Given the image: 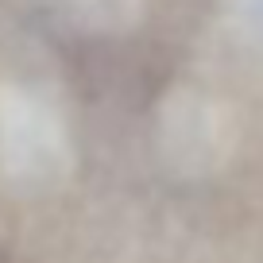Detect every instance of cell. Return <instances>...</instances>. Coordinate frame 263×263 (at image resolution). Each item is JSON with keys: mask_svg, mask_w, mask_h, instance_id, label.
Returning a JSON list of instances; mask_svg holds the SVG:
<instances>
[{"mask_svg": "<svg viewBox=\"0 0 263 263\" xmlns=\"http://www.w3.org/2000/svg\"><path fill=\"white\" fill-rule=\"evenodd\" d=\"M159 143L182 174H205L221 166L232 147V120L213 97L194 89H178L166 97L159 116Z\"/></svg>", "mask_w": 263, "mask_h": 263, "instance_id": "cell-2", "label": "cell"}, {"mask_svg": "<svg viewBox=\"0 0 263 263\" xmlns=\"http://www.w3.org/2000/svg\"><path fill=\"white\" fill-rule=\"evenodd\" d=\"M74 147L47 93L20 82L0 85V171L24 190H47L70 174Z\"/></svg>", "mask_w": 263, "mask_h": 263, "instance_id": "cell-1", "label": "cell"}, {"mask_svg": "<svg viewBox=\"0 0 263 263\" xmlns=\"http://www.w3.org/2000/svg\"><path fill=\"white\" fill-rule=\"evenodd\" d=\"M221 4H224V20H229L232 31L244 43L263 47V0H221Z\"/></svg>", "mask_w": 263, "mask_h": 263, "instance_id": "cell-4", "label": "cell"}, {"mask_svg": "<svg viewBox=\"0 0 263 263\" xmlns=\"http://www.w3.org/2000/svg\"><path fill=\"white\" fill-rule=\"evenodd\" d=\"M70 12L89 31H124L140 20L143 0H70Z\"/></svg>", "mask_w": 263, "mask_h": 263, "instance_id": "cell-3", "label": "cell"}]
</instances>
